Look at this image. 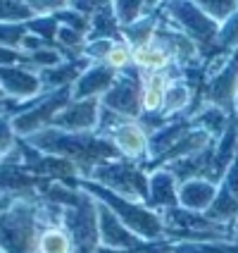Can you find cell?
I'll use <instances>...</instances> for the list:
<instances>
[{
	"label": "cell",
	"mask_w": 238,
	"mask_h": 253,
	"mask_svg": "<svg viewBox=\"0 0 238 253\" xmlns=\"http://www.w3.org/2000/svg\"><path fill=\"white\" fill-rule=\"evenodd\" d=\"M29 146H34L36 151H41L45 155H53V158H62L71 163L74 168L79 169L81 179H88L93 174V169L119 158L117 148L112 146V141L100 136L96 131L91 134H71V131H62L55 126H48L38 134L24 139Z\"/></svg>",
	"instance_id": "1"
},
{
	"label": "cell",
	"mask_w": 238,
	"mask_h": 253,
	"mask_svg": "<svg viewBox=\"0 0 238 253\" xmlns=\"http://www.w3.org/2000/svg\"><path fill=\"white\" fill-rule=\"evenodd\" d=\"M79 189L86 191V194H91V196L96 198V201H100L102 206H107L134 234H138L140 239L165 241V222H162V215L155 212L153 208H148L145 203L126 201V198L107 191L105 186L91 182V179H79Z\"/></svg>",
	"instance_id": "2"
},
{
	"label": "cell",
	"mask_w": 238,
	"mask_h": 253,
	"mask_svg": "<svg viewBox=\"0 0 238 253\" xmlns=\"http://www.w3.org/2000/svg\"><path fill=\"white\" fill-rule=\"evenodd\" d=\"M165 241L169 244H207V241H238L236 227L212 222L205 212L171 208L162 212Z\"/></svg>",
	"instance_id": "3"
},
{
	"label": "cell",
	"mask_w": 238,
	"mask_h": 253,
	"mask_svg": "<svg viewBox=\"0 0 238 253\" xmlns=\"http://www.w3.org/2000/svg\"><path fill=\"white\" fill-rule=\"evenodd\" d=\"M88 179L105 186L107 191H112L117 196L126 198V201H134V203H145L148 201L150 172H145V168L138 165V163L114 158V160H107V163L98 165Z\"/></svg>",
	"instance_id": "4"
},
{
	"label": "cell",
	"mask_w": 238,
	"mask_h": 253,
	"mask_svg": "<svg viewBox=\"0 0 238 253\" xmlns=\"http://www.w3.org/2000/svg\"><path fill=\"white\" fill-rule=\"evenodd\" d=\"M162 12L174 27L183 31L200 48L203 62H207L217 53L219 24L203 12L198 2H162Z\"/></svg>",
	"instance_id": "5"
},
{
	"label": "cell",
	"mask_w": 238,
	"mask_h": 253,
	"mask_svg": "<svg viewBox=\"0 0 238 253\" xmlns=\"http://www.w3.org/2000/svg\"><path fill=\"white\" fill-rule=\"evenodd\" d=\"M62 225L69 232L74 253H96L100 246L98 227V201L91 194H81L76 206L65 208Z\"/></svg>",
	"instance_id": "6"
},
{
	"label": "cell",
	"mask_w": 238,
	"mask_h": 253,
	"mask_svg": "<svg viewBox=\"0 0 238 253\" xmlns=\"http://www.w3.org/2000/svg\"><path fill=\"white\" fill-rule=\"evenodd\" d=\"M102 105L126 120H140V72L129 70L124 74H117L112 88L102 96Z\"/></svg>",
	"instance_id": "7"
},
{
	"label": "cell",
	"mask_w": 238,
	"mask_h": 253,
	"mask_svg": "<svg viewBox=\"0 0 238 253\" xmlns=\"http://www.w3.org/2000/svg\"><path fill=\"white\" fill-rule=\"evenodd\" d=\"M110 141L117 148L119 158L131 160V163H138V165H148L150 160V131L140 125V120H126L122 126H117Z\"/></svg>",
	"instance_id": "8"
},
{
	"label": "cell",
	"mask_w": 238,
	"mask_h": 253,
	"mask_svg": "<svg viewBox=\"0 0 238 253\" xmlns=\"http://www.w3.org/2000/svg\"><path fill=\"white\" fill-rule=\"evenodd\" d=\"M100 110H102V100H71L67 108H62L57 117L53 120L55 129L71 131V134H91L98 129Z\"/></svg>",
	"instance_id": "9"
},
{
	"label": "cell",
	"mask_w": 238,
	"mask_h": 253,
	"mask_svg": "<svg viewBox=\"0 0 238 253\" xmlns=\"http://www.w3.org/2000/svg\"><path fill=\"white\" fill-rule=\"evenodd\" d=\"M0 88L5 96L17 103H29L43 93V84L38 72L31 67L17 65V67H0Z\"/></svg>",
	"instance_id": "10"
},
{
	"label": "cell",
	"mask_w": 238,
	"mask_h": 253,
	"mask_svg": "<svg viewBox=\"0 0 238 253\" xmlns=\"http://www.w3.org/2000/svg\"><path fill=\"white\" fill-rule=\"evenodd\" d=\"M148 208H153L155 212L171 211L179 208V179L167 172V169H155L150 172V182H148Z\"/></svg>",
	"instance_id": "11"
},
{
	"label": "cell",
	"mask_w": 238,
	"mask_h": 253,
	"mask_svg": "<svg viewBox=\"0 0 238 253\" xmlns=\"http://www.w3.org/2000/svg\"><path fill=\"white\" fill-rule=\"evenodd\" d=\"M114 82H117V72H112L107 65H91L76 79V84L71 86V98L74 100H91V98L102 100V96L112 88Z\"/></svg>",
	"instance_id": "12"
},
{
	"label": "cell",
	"mask_w": 238,
	"mask_h": 253,
	"mask_svg": "<svg viewBox=\"0 0 238 253\" xmlns=\"http://www.w3.org/2000/svg\"><path fill=\"white\" fill-rule=\"evenodd\" d=\"M176 70L179 67H171L167 72H155V74H140V110H143L140 117H155L162 113L165 93Z\"/></svg>",
	"instance_id": "13"
},
{
	"label": "cell",
	"mask_w": 238,
	"mask_h": 253,
	"mask_svg": "<svg viewBox=\"0 0 238 253\" xmlns=\"http://www.w3.org/2000/svg\"><path fill=\"white\" fill-rule=\"evenodd\" d=\"M191 129H193V122L188 117H179V120H171L165 126H160L157 131H153L150 134V160L145 168H150L162 155H167Z\"/></svg>",
	"instance_id": "14"
},
{
	"label": "cell",
	"mask_w": 238,
	"mask_h": 253,
	"mask_svg": "<svg viewBox=\"0 0 238 253\" xmlns=\"http://www.w3.org/2000/svg\"><path fill=\"white\" fill-rule=\"evenodd\" d=\"M219 186L210 179H188L179 184V208L193 212H207L217 198Z\"/></svg>",
	"instance_id": "15"
},
{
	"label": "cell",
	"mask_w": 238,
	"mask_h": 253,
	"mask_svg": "<svg viewBox=\"0 0 238 253\" xmlns=\"http://www.w3.org/2000/svg\"><path fill=\"white\" fill-rule=\"evenodd\" d=\"M131 55H134V70H138L140 74H155V72H167L171 67H176L171 55L155 41L134 45Z\"/></svg>",
	"instance_id": "16"
},
{
	"label": "cell",
	"mask_w": 238,
	"mask_h": 253,
	"mask_svg": "<svg viewBox=\"0 0 238 253\" xmlns=\"http://www.w3.org/2000/svg\"><path fill=\"white\" fill-rule=\"evenodd\" d=\"M124 41L122 39V27L117 22L114 14V2H100L96 14L91 17V31H88V41Z\"/></svg>",
	"instance_id": "17"
},
{
	"label": "cell",
	"mask_w": 238,
	"mask_h": 253,
	"mask_svg": "<svg viewBox=\"0 0 238 253\" xmlns=\"http://www.w3.org/2000/svg\"><path fill=\"white\" fill-rule=\"evenodd\" d=\"M196 129H203L205 134H210L214 141H219L224 136V131L229 129V122H231V115L222 110V108H217V105H210V103H205L200 110H198L193 117H188Z\"/></svg>",
	"instance_id": "18"
},
{
	"label": "cell",
	"mask_w": 238,
	"mask_h": 253,
	"mask_svg": "<svg viewBox=\"0 0 238 253\" xmlns=\"http://www.w3.org/2000/svg\"><path fill=\"white\" fill-rule=\"evenodd\" d=\"M212 222H219V225H229L234 227L238 220V196H234L224 184H219V191L217 198L210 206V211L205 212Z\"/></svg>",
	"instance_id": "19"
},
{
	"label": "cell",
	"mask_w": 238,
	"mask_h": 253,
	"mask_svg": "<svg viewBox=\"0 0 238 253\" xmlns=\"http://www.w3.org/2000/svg\"><path fill=\"white\" fill-rule=\"evenodd\" d=\"M157 27H160V5H157L155 12L145 14L143 19H138V22H134V24H129V27L122 29V39H124L131 48H134V45H143V43H150L155 39Z\"/></svg>",
	"instance_id": "20"
},
{
	"label": "cell",
	"mask_w": 238,
	"mask_h": 253,
	"mask_svg": "<svg viewBox=\"0 0 238 253\" xmlns=\"http://www.w3.org/2000/svg\"><path fill=\"white\" fill-rule=\"evenodd\" d=\"M160 2H114V14H117V22L119 27L124 29L134 22L143 19L145 14H150L157 10Z\"/></svg>",
	"instance_id": "21"
},
{
	"label": "cell",
	"mask_w": 238,
	"mask_h": 253,
	"mask_svg": "<svg viewBox=\"0 0 238 253\" xmlns=\"http://www.w3.org/2000/svg\"><path fill=\"white\" fill-rule=\"evenodd\" d=\"M36 14L24 0H0V22L5 24H27Z\"/></svg>",
	"instance_id": "22"
},
{
	"label": "cell",
	"mask_w": 238,
	"mask_h": 253,
	"mask_svg": "<svg viewBox=\"0 0 238 253\" xmlns=\"http://www.w3.org/2000/svg\"><path fill=\"white\" fill-rule=\"evenodd\" d=\"M234 50H238V12L234 14V17H229L224 24L219 27V36H217V53H214V55H231Z\"/></svg>",
	"instance_id": "23"
},
{
	"label": "cell",
	"mask_w": 238,
	"mask_h": 253,
	"mask_svg": "<svg viewBox=\"0 0 238 253\" xmlns=\"http://www.w3.org/2000/svg\"><path fill=\"white\" fill-rule=\"evenodd\" d=\"M105 65L117 74H124V72L134 70V55H131V45L126 41H114L110 53L105 57Z\"/></svg>",
	"instance_id": "24"
},
{
	"label": "cell",
	"mask_w": 238,
	"mask_h": 253,
	"mask_svg": "<svg viewBox=\"0 0 238 253\" xmlns=\"http://www.w3.org/2000/svg\"><path fill=\"white\" fill-rule=\"evenodd\" d=\"M27 29H29V34H36V36L43 39L48 45L57 48V34H60L62 24L57 22L55 17H34L31 22H27ZM57 50H60V48H57Z\"/></svg>",
	"instance_id": "25"
},
{
	"label": "cell",
	"mask_w": 238,
	"mask_h": 253,
	"mask_svg": "<svg viewBox=\"0 0 238 253\" xmlns=\"http://www.w3.org/2000/svg\"><path fill=\"white\" fill-rule=\"evenodd\" d=\"M171 253H238V241H207V244H174Z\"/></svg>",
	"instance_id": "26"
},
{
	"label": "cell",
	"mask_w": 238,
	"mask_h": 253,
	"mask_svg": "<svg viewBox=\"0 0 238 253\" xmlns=\"http://www.w3.org/2000/svg\"><path fill=\"white\" fill-rule=\"evenodd\" d=\"M200 5V10L207 14L210 19H214L219 27L224 24L229 17H234L238 12V2L234 0H203V2H198Z\"/></svg>",
	"instance_id": "27"
},
{
	"label": "cell",
	"mask_w": 238,
	"mask_h": 253,
	"mask_svg": "<svg viewBox=\"0 0 238 253\" xmlns=\"http://www.w3.org/2000/svg\"><path fill=\"white\" fill-rule=\"evenodd\" d=\"M19 148V136L14 134L12 120L0 115V160H10L17 155Z\"/></svg>",
	"instance_id": "28"
},
{
	"label": "cell",
	"mask_w": 238,
	"mask_h": 253,
	"mask_svg": "<svg viewBox=\"0 0 238 253\" xmlns=\"http://www.w3.org/2000/svg\"><path fill=\"white\" fill-rule=\"evenodd\" d=\"M67 57L62 55L57 48H43V50H36V53H31L29 55V65L34 72H43V70H50V67H57V65H62Z\"/></svg>",
	"instance_id": "29"
},
{
	"label": "cell",
	"mask_w": 238,
	"mask_h": 253,
	"mask_svg": "<svg viewBox=\"0 0 238 253\" xmlns=\"http://www.w3.org/2000/svg\"><path fill=\"white\" fill-rule=\"evenodd\" d=\"M27 24H5V22H0V45H5V48L22 50V43L27 39Z\"/></svg>",
	"instance_id": "30"
},
{
	"label": "cell",
	"mask_w": 238,
	"mask_h": 253,
	"mask_svg": "<svg viewBox=\"0 0 238 253\" xmlns=\"http://www.w3.org/2000/svg\"><path fill=\"white\" fill-rule=\"evenodd\" d=\"M17 65H29V55L22 50H12V48H5L0 45V67H17Z\"/></svg>",
	"instance_id": "31"
},
{
	"label": "cell",
	"mask_w": 238,
	"mask_h": 253,
	"mask_svg": "<svg viewBox=\"0 0 238 253\" xmlns=\"http://www.w3.org/2000/svg\"><path fill=\"white\" fill-rule=\"evenodd\" d=\"M27 196H34V194H14V191H7V189H0V215H5L17 201H22Z\"/></svg>",
	"instance_id": "32"
},
{
	"label": "cell",
	"mask_w": 238,
	"mask_h": 253,
	"mask_svg": "<svg viewBox=\"0 0 238 253\" xmlns=\"http://www.w3.org/2000/svg\"><path fill=\"white\" fill-rule=\"evenodd\" d=\"M222 184H224L226 189L234 194V196H238V155L234 158V163H231V168L226 169L224 179H222Z\"/></svg>",
	"instance_id": "33"
},
{
	"label": "cell",
	"mask_w": 238,
	"mask_h": 253,
	"mask_svg": "<svg viewBox=\"0 0 238 253\" xmlns=\"http://www.w3.org/2000/svg\"><path fill=\"white\" fill-rule=\"evenodd\" d=\"M96 253H124V251H117V249H107V246H98Z\"/></svg>",
	"instance_id": "34"
},
{
	"label": "cell",
	"mask_w": 238,
	"mask_h": 253,
	"mask_svg": "<svg viewBox=\"0 0 238 253\" xmlns=\"http://www.w3.org/2000/svg\"><path fill=\"white\" fill-rule=\"evenodd\" d=\"M7 98V96H5V91H2V88H0V103H2V100Z\"/></svg>",
	"instance_id": "35"
},
{
	"label": "cell",
	"mask_w": 238,
	"mask_h": 253,
	"mask_svg": "<svg viewBox=\"0 0 238 253\" xmlns=\"http://www.w3.org/2000/svg\"><path fill=\"white\" fill-rule=\"evenodd\" d=\"M234 227H236V234H238V220H236V225H234Z\"/></svg>",
	"instance_id": "36"
},
{
	"label": "cell",
	"mask_w": 238,
	"mask_h": 253,
	"mask_svg": "<svg viewBox=\"0 0 238 253\" xmlns=\"http://www.w3.org/2000/svg\"><path fill=\"white\" fill-rule=\"evenodd\" d=\"M236 115H238V98H236Z\"/></svg>",
	"instance_id": "37"
},
{
	"label": "cell",
	"mask_w": 238,
	"mask_h": 253,
	"mask_svg": "<svg viewBox=\"0 0 238 253\" xmlns=\"http://www.w3.org/2000/svg\"><path fill=\"white\" fill-rule=\"evenodd\" d=\"M0 253H7V251H2V249H0Z\"/></svg>",
	"instance_id": "38"
},
{
	"label": "cell",
	"mask_w": 238,
	"mask_h": 253,
	"mask_svg": "<svg viewBox=\"0 0 238 253\" xmlns=\"http://www.w3.org/2000/svg\"><path fill=\"white\" fill-rule=\"evenodd\" d=\"M2 163H5V160H0V165H2Z\"/></svg>",
	"instance_id": "39"
}]
</instances>
